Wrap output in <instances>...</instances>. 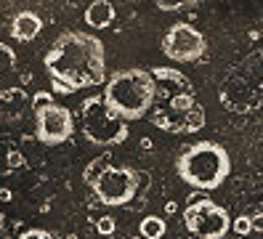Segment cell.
Instances as JSON below:
<instances>
[{"label":"cell","mask_w":263,"mask_h":239,"mask_svg":"<svg viewBox=\"0 0 263 239\" xmlns=\"http://www.w3.org/2000/svg\"><path fill=\"white\" fill-rule=\"evenodd\" d=\"M51 83L64 85L72 93L104 85L106 80V48L90 32H61L43 59Z\"/></svg>","instance_id":"6da1fadb"},{"label":"cell","mask_w":263,"mask_h":239,"mask_svg":"<svg viewBox=\"0 0 263 239\" xmlns=\"http://www.w3.org/2000/svg\"><path fill=\"white\" fill-rule=\"evenodd\" d=\"M104 101L120 120H144L146 112L157 101V83H154L152 69L130 67L115 72L104 85Z\"/></svg>","instance_id":"7a4b0ae2"},{"label":"cell","mask_w":263,"mask_h":239,"mask_svg":"<svg viewBox=\"0 0 263 239\" xmlns=\"http://www.w3.org/2000/svg\"><path fill=\"white\" fill-rule=\"evenodd\" d=\"M178 178L197 191H215L231 175V157L215 141H197L176 159Z\"/></svg>","instance_id":"3957f363"},{"label":"cell","mask_w":263,"mask_h":239,"mask_svg":"<svg viewBox=\"0 0 263 239\" xmlns=\"http://www.w3.org/2000/svg\"><path fill=\"white\" fill-rule=\"evenodd\" d=\"M80 127L90 143L96 146H117L128 141L130 131L128 122L120 120L115 112L106 106L104 96H88L80 106Z\"/></svg>","instance_id":"277c9868"},{"label":"cell","mask_w":263,"mask_h":239,"mask_svg":"<svg viewBox=\"0 0 263 239\" xmlns=\"http://www.w3.org/2000/svg\"><path fill=\"white\" fill-rule=\"evenodd\" d=\"M183 226L192 239H223L231 229L229 213L213 199H194L183 210Z\"/></svg>","instance_id":"5b68a950"},{"label":"cell","mask_w":263,"mask_h":239,"mask_svg":"<svg viewBox=\"0 0 263 239\" xmlns=\"http://www.w3.org/2000/svg\"><path fill=\"white\" fill-rule=\"evenodd\" d=\"M35 112V136L45 146H59L72 138L74 133V117L67 106H61L59 101H51L45 106L32 109Z\"/></svg>","instance_id":"8992f818"},{"label":"cell","mask_w":263,"mask_h":239,"mask_svg":"<svg viewBox=\"0 0 263 239\" xmlns=\"http://www.w3.org/2000/svg\"><path fill=\"white\" fill-rule=\"evenodd\" d=\"M90 189H93L96 199L106 207L128 205L138 191V173L130 170V168H112L109 165Z\"/></svg>","instance_id":"52a82bcc"},{"label":"cell","mask_w":263,"mask_h":239,"mask_svg":"<svg viewBox=\"0 0 263 239\" xmlns=\"http://www.w3.org/2000/svg\"><path fill=\"white\" fill-rule=\"evenodd\" d=\"M205 48H208L205 35L197 27L186 24V22H176L162 38V53L167 59L178 61V64L197 61L199 56L205 53Z\"/></svg>","instance_id":"ba28073f"},{"label":"cell","mask_w":263,"mask_h":239,"mask_svg":"<svg viewBox=\"0 0 263 239\" xmlns=\"http://www.w3.org/2000/svg\"><path fill=\"white\" fill-rule=\"evenodd\" d=\"M152 75H154V83H157V88H160V85L165 88L167 101H173L176 96H181V93H194L189 77L183 75V72H178V69H173V67H154Z\"/></svg>","instance_id":"9c48e42d"},{"label":"cell","mask_w":263,"mask_h":239,"mask_svg":"<svg viewBox=\"0 0 263 239\" xmlns=\"http://www.w3.org/2000/svg\"><path fill=\"white\" fill-rule=\"evenodd\" d=\"M43 29V19L35 11H19L11 22V38L19 43H32Z\"/></svg>","instance_id":"30bf717a"},{"label":"cell","mask_w":263,"mask_h":239,"mask_svg":"<svg viewBox=\"0 0 263 239\" xmlns=\"http://www.w3.org/2000/svg\"><path fill=\"white\" fill-rule=\"evenodd\" d=\"M115 22V6L109 0H93L88 8H85V24L90 29H104Z\"/></svg>","instance_id":"8fae6325"},{"label":"cell","mask_w":263,"mask_h":239,"mask_svg":"<svg viewBox=\"0 0 263 239\" xmlns=\"http://www.w3.org/2000/svg\"><path fill=\"white\" fill-rule=\"evenodd\" d=\"M165 229H167V223L160 215H146L141 223H138V236H144V239H162Z\"/></svg>","instance_id":"7c38bea8"},{"label":"cell","mask_w":263,"mask_h":239,"mask_svg":"<svg viewBox=\"0 0 263 239\" xmlns=\"http://www.w3.org/2000/svg\"><path fill=\"white\" fill-rule=\"evenodd\" d=\"M109 168V162H106V157H96V159H90V165L83 170V181L88 183V186H93L101 175H104V170Z\"/></svg>","instance_id":"4fadbf2b"},{"label":"cell","mask_w":263,"mask_h":239,"mask_svg":"<svg viewBox=\"0 0 263 239\" xmlns=\"http://www.w3.org/2000/svg\"><path fill=\"white\" fill-rule=\"evenodd\" d=\"M205 127V109L202 106H194L186 117H183V133H197V131H202Z\"/></svg>","instance_id":"5bb4252c"},{"label":"cell","mask_w":263,"mask_h":239,"mask_svg":"<svg viewBox=\"0 0 263 239\" xmlns=\"http://www.w3.org/2000/svg\"><path fill=\"white\" fill-rule=\"evenodd\" d=\"M13 69H16V53H13V48L8 43L0 40V75L13 72Z\"/></svg>","instance_id":"9a60e30c"},{"label":"cell","mask_w":263,"mask_h":239,"mask_svg":"<svg viewBox=\"0 0 263 239\" xmlns=\"http://www.w3.org/2000/svg\"><path fill=\"white\" fill-rule=\"evenodd\" d=\"M231 229H234L239 236L253 234V218H250V215H239V218H234V223H231Z\"/></svg>","instance_id":"2e32d148"},{"label":"cell","mask_w":263,"mask_h":239,"mask_svg":"<svg viewBox=\"0 0 263 239\" xmlns=\"http://www.w3.org/2000/svg\"><path fill=\"white\" fill-rule=\"evenodd\" d=\"M96 231H99V234H104V236L115 234V218H112V215L99 218V220H96Z\"/></svg>","instance_id":"e0dca14e"},{"label":"cell","mask_w":263,"mask_h":239,"mask_svg":"<svg viewBox=\"0 0 263 239\" xmlns=\"http://www.w3.org/2000/svg\"><path fill=\"white\" fill-rule=\"evenodd\" d=\"M51 101H56V99H53V96H51L48 90H37V93L32 96V109L45 106V104H51Z\"/></svg>","instance_id":"ac0fdd59"},{"label":"cell","mask_w":263,"mask_h":239,"mask_svg":"<svg viewBox=\"0 0 263 239\" xmlns=\"http://www.w3.org/2000/svg\"><path fill=\"white\" fill-rule=\"evenodd\" d=\"M183 6H186V0H157V8L162 11H178Z\"/></svg>","instance_id":"d6986e66"},{"label":"cell","mask_w":263,"mask_h":239,"mask_svg":"<svg viewBox=\"0 0 263 239\" xmlns=\"http://www.w3.org/2000/svg\"><path fill=\"white\" fill-rule=\"evenodd\" d=\"M19 239H53V236L45 231V229H27Z\"/></svg>","instance_id":"ffe728a7"},{"label":"cell","mask_w":263,"mask_h":239,"mask_svg":"<svg viewBox=\"0 0 263 239\" xmlns=\"http://www.w3.org/2000/svg\"><path fill=\"white\" fill-rule=\"evenodd\" d=\"M22 165H24L22 152H11V154H8V168H22Z\"/></svg>","instance_id":"44dd1931"},{"label":"cell","mask_w":263,"mask_h":239,"mask_svg":"<svg viewBox=\"0 0 263 239\" xmlns=\"http://www.w3.org/2000/svg\"><path fill=\"white\" fill-rule=\"evenodd\" d=\"M253 231H260L263 234V213L253 215Z\"/></svg>","instance_id":"7402d4cb"},{"label":"cell","mask_w":263,"mask_h":239,"mask_svg":"<svg viewBox=\"0 0 263 239\" xmlns=\"http://www.w3.org/2000/svg\"><path fill=\"white\" fill-rule=\"evenodd\" d=\"M13 194H11V189H0V202H8Z\"/></svg>","instance_id":"603a6c76"},{"label":"cell","mask_w":263,"mask_h":239,"mask_svg":"<svg viewBox=\"0 0 263 239\" xmlns=\"http://www.w3.org/2000/svg\"><path fill=\"white\" fill-rule=\"evenodd\" d=\"M133 239H144V236H133Z\"/></svg>","instance_id":"cb8c5ba5"},{"label":"cell","mask_w":263,"mask_h":239,"mask_svg":"<svg viewBox=\"0 0 263 239\" xmlns=\"http://www.w3.org/2000/svg\"><path fill=\"white\" fill-rule=\"evenodd\" d=\"M0 223H3V215H0Z\"/></svg>","instance_id":"d4e9b609"}]
</instances>
